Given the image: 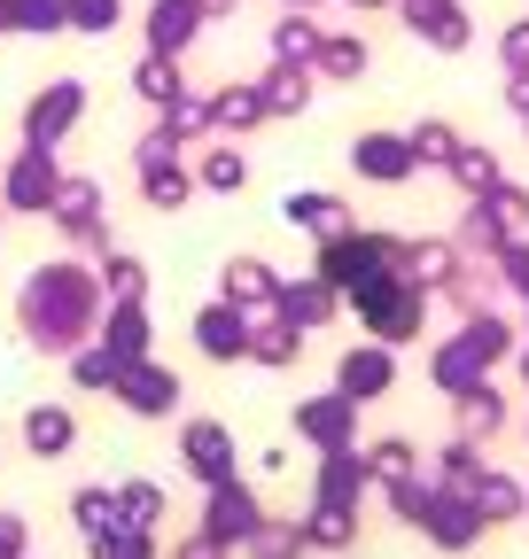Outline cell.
I'll list each match as a JSON object with an SVG mask.
<instances>
[{
	"mask_svg": "<svg viewBox=\"0 0 529 559\" xmlns=\"http://www.w3.org/2000/svg\"><path fill=\"white\" fill-rule=\"evenodd\" d=\"M203 349H211V358H234V349H242V319L211 311V319H203Z\"/></svg>",
	"mask_w": 529,
	"mask_h": 559,
	"instance_id": "cell-1",
	"label": "cell"
},
{
	"mask_svg": "<svg viewBox=\"0 0 529 559\" xmlns=\"http://www.w3.org/2000/svg\"><path fill=\"white\" fill-rule=\"evenodd\" d=\"M39 451H62V443H71V419H62V412H32V428H24Z\"/></svg>",
	"mask_w": 529,
	"mask_h": 559,
	"instance_id": "cell-2",
	"label": "cell"
},
{
	"mask_svg": "<svg viewBox=\"0 0 529 559\" xmlns=\"http://www.w3.org/2000/svg\"><path fill=\"white\" fill-rule=\"evenodd\" d=\"M343 381H351V389H381V381H389V366H381V358H351V366H343Z\"/></svg>",
	"mask_w": 529,
	"mask_h": 559,
	"instance_id": "cell-3",
	"label": "cell"
},
{
	"mask_svg": "<svg viewBox=\"0 0 529 559\" xmlns=\"http://www.w3.org/2000/svg\"><path fill=\"white\" fill-rule=\"evenodd\" d=\"M132 396H141V412H164L179 389H164V381H132Z\"/></svg>",
	"mask_w": 529,
	"mask_h": 559,
	"instance_id": "cell-4",
	"label": "cell"
}]
</instances>
